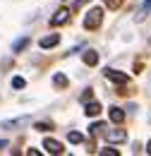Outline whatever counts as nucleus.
Masks as SVG:
<instances>
[{"label":"nucleus","mask_w":151,"mask_h":156,"mask_svg":"<svg viewBox=\"0 0 151 156\" xmlns=\"http://www.w3.org/2000/svg\"><path fill=\"white\" fill-rule=\"evenodd\" d=\"M24 125H29V118H17V120H5L2 122L5 130H17V127H24Z\"/></svg>","instance_id":"5"},{"label":"nucleus","mask_w":151,"mask_h":156,"mask_svg":"<svg viewBox=\"0 0 151 156\" xmlns=\"http://www.w3.org/2000/svg\"><path fill=\"white\" fill-rule=\"evenodd\" d=\"M94 98V94H91V89H86V94H82V101L86 103V101H91Z\"/></svg>","instance_id":"17"},{"label":"nucleus","mask_w":151,"mask_h":156,"mask_svg":"<svg viewBox=\"0 0 151 156\" xmlns=\"http://www.w3.org/2000/svg\"><path fill=\"white\" fill-rule=\"evenodd\" d=\"M67 137H70V142H72V144H79V142H84V137L79 135V132H70Z\"/></svg>","instance_id":"15"},{"label":"nucleus","mask_w":151,"mask_h":156,"mask_svg":"<svg viewBox=\"0 0 151 156\" xmlns=\"http://www.w3.org/2000/svg\"><path fill=\"white\" fill-rule=\"evenodd\" d=\"M101 22H103V10H101V7H94V10L84 17V27H86V29H98Z\"/></svg>","instance_id":"1"},{"label":"nucleus","mask_w":151,"mask_h":156,"mask_svg":"<svg viewBox=\"0 0 151 156\" xmlns=\"http://www.w3.org/2000/svg\"><path fill=\"white\" fill-rule=\"evenodd\" d=\"M151 12V0H144V5H142V10H139V15H137V22H142L146 15Z\"/></svg>","instance_id":"9"},{"label":"nucleus","mask_w":151,"mask_h":156,"mask_svg":"<svg viewBox=\"0 0 151 156\" xmlns=\"http://www.w3.org/2000/svg\"><path fill=\"white\" fill-rule=\"evenodd\" d=\"M58 43H60V36H58V34L43 36V39H41V48H53V46H58Z\"/></svg>","instance_id":"7"},{"label":"nucleus","mask_w":151,"mask_h":156,"mask_svg":"<svg viewBox=\"0 0 151 156\" xmlns=\"http://www.w3.org/2000/svg\"><path fill=\"white\" fill-rule=\"evenodd\" d=\"M106 79L113 84H127V72H118V70H106Z\"/></svg>","instance_id":"2"},{"label":"nucleus","mask_w":151,"mask_h":156,"mask_svg":"<svg viewBox=\"0 0 151 156\" xmlns=\"http://www.w3.org/2000/svg\"><path fill=\"white\" fill-rule=\"evenodd\" d=\"M101 154H103V156H118V151H115V149H103Z\"/></svg>","instance_id":"19"},{"label":"nucleus","mask_w":151,"mask_h":156,"mask_svg":"<svg viewBox=\"0 0 151 156\" xmlns=\"http://www.w3.org/2000/svg\"><path fill=\"white\" fill-rule=\"evenodd\" d=\"M146 151H149V154H151V142H149V144H146Z\"/></svg>","instance_id":"22"},{"label":"nucleus","mask_w":151,"mask_h":156,"mask_svg":"<svg viewBox=\"0 0 151 156\" xmlns=\"http://www.w3.org/2000/svg\"><path fill=\"white\" fill-rule=\"evenodd\" d=\"M125 139H127L125 130H108L106 132V142H125Z\"/></svg>","instance_id":"4"},{"label":"nucleus","mask_w":151,"mask_h":156,"mask_svg":"<svg viewBox=\"0 0 151 156\" xmlns=\"http://www.w3.org/2000/svg\"><path fill=\"white\" fill-rule=\"evenodd\" d=\"M2 147H7V142H5V139H0V149H2Z\"/></svg>","instance_id":"21"},{"label":"nucleus","mask_w":151,"mask_h":156,"mask_svg":"<svg viewBox=\"0 0 151 156\" xmlns=\"http://www.w3.org/2000/svg\"><path fill=\"white\" fill-rule=\"evenodd\" d=\"M103 130H106V125H103V122H96V125H91V127H89V132H91V135H101Z\"/></svg>","instance_id":"13"},{"label":"nucleus","mask_w":151,"mask_h":156,"mask_svg":"<svg viewBox=\"0 0 151 156\" xmlns=\"http://www.w3.org/2000/svg\"><path fill=\"white\" fill-rule=\"evenodd\" d=\"M67 20H70V10H65V7H60V10L55 12V17L51 20V24H53V27H60V24H65Z\"/></svg>","instance_id":"3"},{"label":"nucleus","mask_w":151,"mask_h":156,"mask_svg":"<svg viewBox=\"0 0 151 156\" xmlns=\"http://www.w3.org/2000/svg\"><path fill=\"white\" fill-rule=\"evenodd\" d=\"M36 130L38 132H46L48 130V122H36Z\"/></svg>","instance_id":"18"},{"label":"nucleus","mask_w":151,"mask_h":156,"mask_svg":"<svg viewBox=\"0 0 151 156\" xmlns=\"http://www.w3.org/2000/svg\"><path fill=\"white\" fill-rule=\"evenodd\" d=\"M43 147H46V151H48V154H62V144L55 142V139H46V142H43Z\"/></svg>","instance_id":"6"},{"label":"nucleus","mask_w":151,"mask_h":156,"mask_svg":"<svg viewBox=\"0 0 151 156\" xmlns=\"http://www.w3.org/2000/svg\"><path fill=\"white\" fill-rule=\"evenodd\" d=\"M12 87H15V89H22V87H24V79H22V77H15V79H12Z\"/></svg>","instance_id":"16"},{"label":"nucleus","mask_w":151,"mask_h":156,"mask_svg":"<svg viewBox=\"0 0 151 156\" xmlns=\"http://www.w3.org/2000/svg\"><path fill=\"white\" fill-rule=\"evenodd\" d=\"M84 62H86V65H96V62H98L96 51H84Z\"/></svg>","instance_id":"10"},{"label":"nucleus","mask_w":151,"mask_h":156,"mask_svg":"<svg viewBox=\"0 0 151 156\" xmlns=\"http://www.w3.org/2000/svg\"><path fill=\"white\" fill-rule=\"evenodd\" d=\"M120 5V0H108V7H118Z\"/></svg>","instance_id":"20"},{"label":"nucleus","mask_w":151,"mask_h":156,"mask_svg":"<svg viewBox=\"0 0 151 156\" xmlns=\"http://www.w3.org/2000/svg\"><path fill=\"white\" fill-rule=\"evenodd\" d=\"M26 43H29V36H24V39L15 41V43H12V53H19V51H22V48H24Z\"/></svg>","instance_id":"12"},{"label":"nucleus","mask_w":151,"mask_h":156,"mask_svg":"<svg viewBox=\"0 0 151 156\" xmlns=\"http://www.w3.org/2000/svg\"><path fill=\"white\" fill-rule=\"evenodd\" d=\"M111 120H113V122H122V120H125V113H122L120 108H111Z\"/></svg>","instance_id":"11"},{"label":"nucleus","mask_w":151,"mask_h":156,"mask_svg":"<svg viewBox=\"0 0 151 156\" xmlns=\"http://www.w3.org/2000/svg\"><path fill=\"white\" fill-rule=\"evenodd\" d=\"M84 113H86L89 118H94V115H98V113H101V106H98L96 101H91V103L86 101V108H84Z\"/></svg>","instance_id":"8"},{"label":"nucleus","mask_w":151,"mask_h":156,"mask_svg":"<svg viewBox=\"0 0 151 156\" xmlns=\"http://www.w3.org/2000/svg\"><path fill=\"white\" fill-rule=\"evenodd\" d=\"M53 82H55L58 87H67V77H65V75H60V72L53 77Z\"/></svg>","instance_id":"14"}]
</instances>
